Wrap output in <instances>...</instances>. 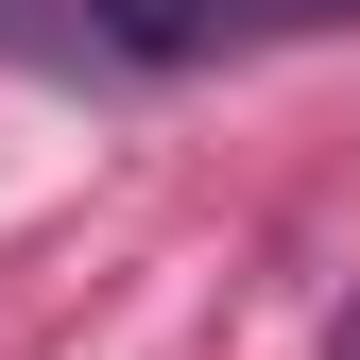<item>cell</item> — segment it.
Masks as SVG:
<instances>
[{
    "instance_id": "7a4b0ae2",
    "label": "cell",
    "mask_w": 360,
    "mask_h": 360,
    "mask_svg": "<svg viewBox=\"0 0 360 360\" xmlns=\"http://www.w3.org/2000/svg\"><path fill=\"white\" fill-rule=\"evenodd\" d=\"M343 360H360V309H343Z\"/></svg>"
},
{
    "instance_id": "6da1fadb",
    "label": "cell",
    "mask_w": 360,
    "mask_h": 360,
    "mask_svg": "<svg viewBox=\"0 0 360 360\" xmlns=\"http://www.w3.org/2000/svg\"><path fill=\"white\" fill-rule=\"evenodd\" d=\"M360 18V0H86V34L103 52H155V69H189V52H257V34H326Z\"/></svg>"
}]
</instances>
